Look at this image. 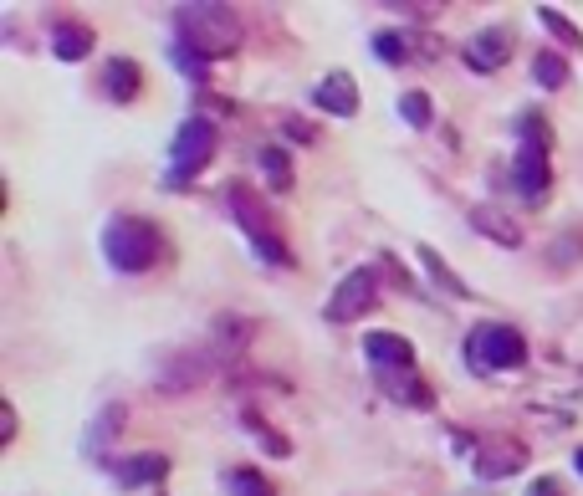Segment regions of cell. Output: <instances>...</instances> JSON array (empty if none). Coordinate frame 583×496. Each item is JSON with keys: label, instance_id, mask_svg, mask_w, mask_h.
<instances>
[{"label": "cell", "instance_id": "cell-1", "mask_svg": "<svg viewBox=\"0 0 583 496\" xmlns=\"http://www.w3.org/2000/svg\"><path fill=\"white\" fill-rule=\"evenodd\" d=\"M174 31H179V47L195 52L200 62L210 57H231L241 47V16L231 6H179L174 11Z\"/></svg>", "mask_w": 583, "mask_h": 496}, {"label": "cell", "instance_id": "cell-2", "mask_svg": "<svg viewBox=\"0 0 583 496\" xmlns=\"http://www.w3.org/2000/svg\"><path fill=\"white\" fill-rule=\"evenodd\" d=\"M103 256H108L113 272H149L164 256V236L144 215H113L103 225Z\"/></svg>", "mask_w": 583, "mask_h": 496}, {"label": "cell", "instance_id": "cell-3", "mask_svg": "<svg viewBox=\"0 0 583 496\" xmlns=\"http://www.w3.org/2000/svg\"><path fill=\"white\" fill-rule=\"evenodd\" d=\"M527 358V338L512 328V323H476L471 338H466V364L476 374H502V369H517Z\"/></svg>", "mask_w": 583, "mask_h": 496}, {"label": "cell", "instance_id": "cell-4", "mask_svg": "<svg viewBox=\"0 0 583 496\" xmlns=\"http://www.w3.org/2000/svg\"><path fill=\"white\" fill-rule=\"evenodd\" d=\"M215 154V123L210 118H185L169 144V185L195 179V169H205V159Z\"/></svg>", "mask_w": 583, "mask_h": 496}, {"label": "cell", "instance_id": "cell-5", "mask_svg": "<svg viewBox=\"0 0 583 496\" xmlns=\"http://www.w3.org/2000/svg\"><path fill=\"white\" fill-rule=\"evenodd\" d=\"M374 302H379V277H374V266H358V272H348V277L333 287L323 318H328V323H358Z\"/></svg>", "mask_w": 583, "mask_h": 496}, {"label": "cell", "instance_id": "cell-6", "mask_svg": "<svg viewBox=\"0 0 583 496\" xmlns=\"http://www.w3.org/2000/svg\"><path fill=\"white\" fill-rule=\"evenodd\" d=\"M553 185V169H548V144H537V139H522L517 149V164H512V190L522 200H543Z\"/></svg>", "mask_w": 583, "mask_h": 496}, {"label": "cell", "instance_id": "cell-7", "mask_svg": "<svg viewBox=\"0 0 583 496\" xmlns=\"http://www.w3.org/2000/svg\"><path fill=\"white\" fill-rule=\"evenodd\" d=\"M364 353H369V364L379 374L384 369H415V348H410V338H399V333H369Z\"/></svg>", "mask_w": 583, "mask_h": 496}, {"label": "cell", "instance_id": "cell-8", "mask_svg": "<svg viewBox=\"0 0 583 496\" xmlns=\"http://www.w3.org/2000/svg\"><path fill=\"white\" fill-rule=\"evenodd\" d=\"M507 47H512V36L497 26V31H476L471 41H466V67L471 72H497L502 62H507Z\"/></svg>", "mask_w": 583, "mask_h": 496}, {"label": "cell", "instance_id": "cell-9", "mask_svg": "<svg viewBox=\"0 0 583 496\" xmlns=\"http://www.w3.org/2000/svg\"><path fill=\"white\" fill-rule=\"evenodd\" d=\"M471 231L486 236V241H497V246H507V251L522 246V225H517L512 215H502L497 205H476V210H471Z\"/></svg>", "mask_w": 583, "mask_h": 496}, {"label": "cell", "instance_id": "cell-10", "mask_svg": "<svg viewBox=\"0 0 583 496\" xmlns=\"http://www.w3.org/2000/svg\"><path fill=\"white\" fill-rule=\"evenodd\" d=\"M318 108L323 113H333V118H353L358 113V87H353V77L348 72H328L323 82H318Z\"/></svg>", "mask_w": 583, "mask_h": 496}, {"label": "cell", "instance_id": "cell-11", "mask_svg": "<svg viewBox=\"0 0 583 496\" xmlns=\"http://www.w3.org/2000/svg\"><path fill=\"white\" fill-rule=\"evenodd\" d=\"M379 389H384L394 404H415V410H425V404H430V389L415 379V369H384V374H379Z\"/></svg>", "mask_w": 583, "mask_h": 496}, {"label": "cell", "instance_id": "cell-12", "mask_svg": "<svg viewBox=\"0 0 583 496\" xmlns=\"http://www.w3.org/2000/svg\"><path fill=\"white\" fill-rule=\"evenodd\" d=\"M103 87H108V98H113V103H133V98H139V87H144L139 62H123V57H113V62L103 67Z\"/></svg>", "mask_w": 583, "mask_h": 496}, {"label": "cell", "instance_id": "cell-13", "mask_svg": "<svg viewBox=\"0 0 583 496\" xmlns=\"http://www.w3.org/2000/svg\"><path fill=\"white\" fill-rule=\"evenodd\" d=\"M113 476H118L123 486H149V481H164V476H169V461H164V456H154V450H144V456L118 461V466H113Z\"/></svg>", "mask_w": 583, "mask_h": 496}, {"label": "cell", "instance_id": "cell-14", "mask_svg": "<svg viewBox=\"0 0 583 496\" xmlns=\"http://www.w3.org/2000/svg\"><path fill=\"white\" fill-rule=\"evenodd\" d=\"M522 466V450L512 445V440H497V445H486L481 456H476V476H486V481H502V476H512Z\"/></svg>", "mask_w": 583, "mask_h": 496}, {"label": "cell", "instance_id": "cell-15", "mask_svg": "<svg viewBox=\"0 0 583 496\" xmlns=\"http://www.w3.org/2000/svg\"><path fill=\"white\" fill-rule=\"evenodd\" d=\"M52 52H57L62 62H82L87 52H93V31L77 26V21H62V26L52 31Z\"/></svg>", "mask_w": 583, "mask_h": 496}, {"label": "cell", "instance_id": "cell-16", "mask_svg": "<svg viewBox=\"0 0 583 496\" xmlns=\"http://www.w3.org/2000/svg\"><path fill=\"white\" fill-rule=\"evenodd\" d=\"M123 425V404H108V410L93 420V430H87V440H82V456H93V461H103L108 456V440H113V430Z\"/></svg>", "mask_w": 583, "mask_h": 496}, {"label": "cell", "instance_id": "cell-17", "mask_svg": "<svg viewBox=\"0 0 583 496\" xmlns=\"http://www.w3.org/2000/svg\"><path fill=\"white\" fill-rule=\"evenodd\" d=\"M220 486H226V496H277V486L266 481L256 466H236V471H226V476H220Z\"/></svg>", "mask_w": 583, "mask_h": 496}, {"label": "cell", "instance_id": "cell-18", "mask_svg": "<svg viewBox=\"0 0 583 496\" xmlns=\"http://www.w3.org/2000/svg\"><path fill=\"white\" fill-rule=\"evenodd\" d=\"M532 77H537V87L558 93V87L568 82V62H563L558 52H537V57H532Z\"/></svg>", "mask_w": 583, "mask_h": 496}, {"label": "cell", "instance_id": "cell-19", "mask_svg": "<svg viewBox=\"0 0 583 496\" xmlns=\"http://www.w3.org/2000/svg\"><path fill=\"white\" fill-rule=\"evenodd\" d=\"M415 256L425 261V272H430V277H435V282H440L445 292H451V297H471V292H466V282H461V277H456L451 266H445V261H440V256H435L430 246H415Z\"/></svg>", "mask_w": 583, "mask_h": 496}, {"label": "cell", "instance_id": "cell-20", "mask_svg": "<svg viewBox=\"0 0 583 496\" xmlns=\"http://www.w3.org/2000/svg\"><path fill=\"white\" fill-rule=\"evenodd\" d=\"M256 164H261V174H266V185H272V190H287L292 185V159L282 149H261Z\"/></svg>", "mask_w": 583, "mask_h": 496}, {"label": "cell", "instance_id": "cell-21", "mask_svg": "<svg viewBox=\"0 0 583 496\" xmlns=\"http://www.w3.org/2000/svg\"><path fill=\"white\" fill-rule=\"evenodd\" d=\"M405 47H410L405 31H379V36H374V52H379V62H389V67H399V62L410 57Z\"/></svg>", "mask_w": 583, "mask_h": 496}, {"label": "cell", "instance_id": "cell-22", "mask_svg": "<svg viewBox=\"0 0 583 496\" xmlns=\"http://www.w3.org/2000/svg\"><path fill=\"white\" fill-rule=\"evenodd\" d=\"M537 21H543V26H548V31H553L558 41H568V47H583V31H578L573 21H563V16H558L553 6H537Z\"/></svg>", "mask_w": 583, "mask_h": 496}, {"label": "cell", "instance_id": "cell-23", "mask_svg": "<svg viewBox=\"0 0 583 496\" xmlns=\"http://www.w3.org/2000/svg\"><path fill=\"white\" fill-rule=\"evenodd\" d=\"M399 113H405L415 128H430V98L425 93H405L399 98Z\"/></svg>", "mask_w": 583, "mask_h": 496}, {"label": "cell", "instance_id": "cell-24", "mask_svg": "<svg viewBox=\"0 0 583 496\" xmlns=\"http://www.w3.org/2000/svg\"><path fill=\"white\" fill-rule=\"evenodd\" d=\"M583 261V236H558L553 241V266H578Z\"/></svg>", "mask_w": 583, "mask_h": 496}, {"label": "cell", "instance_id": "cell-25", "mask_svg": "<svg viewBox=\"0 0 583 496\" xmlns=\"http://www.w3.org/2000/svg\"><path fill=\"white\" fill-rule=\"evenodd\" d=\"M282 133H292L297 144H312V128H307L302 118H287V123H282Z\"/></svg>", "mask_w": 583, "mask_h": 496}, {"label": "cell", "instance_id": "cell-26", "mask_svg": "<svg viewBox=\"0 0 583 496\" xmlns=\"http://www.w3.org/2000/svg\"><path fill=\"white\" fill-rule=\"evenodd\" d=\"M527 496H558V481H548V476H543V481H532Z\"/></svg>", "mask_w": 583, "mask_h": 496}, {"label": "cell", "instance_id": "cell-27", "mask_svg": "<svg viewBox=\"0 0 583 496\" xmlns=\"http://www.w3.org/2000/svg\"><path fill=\"white\" fill-rule=\"evenodd\" d=\"M573 466H578V476H583V445H578V456H573Z\"/></svg>", "mask_w": 583, "mask_h": 496}]
</instances>
